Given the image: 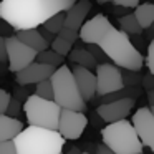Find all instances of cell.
Here are the masks:
<instances>
[{"instance_id": "obj_15", "label": "cell", "mask_w": 154, "mask_h": 154, "mask_svg": "<svg viewBox=\"0 0 154 154\" xmlns=\"http://www.w3.org/2000/svg\"><path fill=\"white\" fill-rule=\"evenodd\" d=\"M90 10H91V0H76V2L66 10L65 27L80 32L81 25L85 23L86 15L90 14Z\"/></svg>"}, {"instance_id": "obj_12", "label": "cell", "mask_w": 154, "mask_h": 154, "mask_svg": "<svg viewBox=\"0 0 154 154\" xmlns=\"http://www.w3.org/2000/svg\"><path fill=\"white\" fill-rule=\"evenodd\" d=\"M136 100L133 98H124V100H116L111 103H101L96 108V114L101 118L103 121L109 123H116V121L126 119L128 114L133 111Z\"/></svg>"}, {"instance_id": "obj_30", "label": "cell", "mask_w": 154, "mask_h": 154, "mask_svg": "<svg viewBox=\"0 0 154 154\" xmlns=\"http://www.w3.org/2000/svg\"><path fill=\"white\" fill-rule=\"evenodd\" d=\"M10 100H12L10 93L0 88V114H5V113H7V108H8Z\"/></svg>"}, {"instance_id": "obj_33", "label": "cell", "mask_w": 154, "mask_h": 154, "mask_svg": "<svg viewBox=\"0 0 154 154\" xmlns=\"http://www.w3.org/2000/svg\"><path fill=\"white\" fill-rule=\"evenodd\" d=\"M141 0H113V4L116 7H123V8H136L139 5Z\"/></svg>"}, {"instance_id": "obj_24", "label": "cell", "mask_w": 154, "mask_h": 154, "mask_svg": "<svg viewBox=\"0 0 154 154\" xmlns=\"http://www.w3.org/2000/svg\"><path fill=\"white\" fill-rule=\"evenodd\" d=\"M35 94L40 96V98H45V100H53V85H51L50 78L37 83V86H35Z\"/></svg>"}, {"instance_id": "obj_11", "label": "cell", "mask_w": 154, "mask_h": 154, "mask_svg": "<svg viewBox=\"0 0 154 154\" xmlns=\"http://www.w3.org/2000/svg\"><path fill=\"white\" fill-rule=\"evenodd\" d=\"M133 126L139 136L141 143L154 152V114L151 108H139L133 114Z\"/></svg>"}, {"instance_id": "obj_16", "label": "cell", "mask_w": 154, "mask_h": 154, "mask_svg": "<svg viewBox=\"0 0 154 154\" xmlns=\"http://www.w3.org/2000/svg\"><path fill=\"white\" fill-rule=\"evenodd\" d=\"M23 129V123L18 118L0 114V143L2 141H14L20 131Z\"/></svg>"}, {"instance_id": "obj_8", "label": "cell", "mask_w": 154, "mask_h": 154, "mask_svg": "<svg viewBox=\"0 0 154 154\" xmlns=\"http://www.w3.org/2000/svg\"><path fill=\"white\" fill-rule=\"evenodd\" d=\"M96 94L104 96V94L114 93L124 88L123 71L114 63H100L96 66Z\"/></svg>"}, {"instance_id": "obj_35", "label": "cell", "mask_w": 154, "mask_h": 154, "mask_svg": "<svg viewBox=\"0 0 154 154\" xmlns=\"http://www.w3.org/2000/svg\"><path fill=\"white\" fill-rule=\"evenodd\" d=\"M96 154H116V152H113L106 144L101 143V144H98V146H96Z\"/></svg>"}, {"instance_id": "obj_6", "label": "cell", "mask_w": 154, "mask_h": 154, "mask_svg": "<svg viewBox=\"0 0 154 154\" xmlns=\"http://www.w3.org/2000/svg\"><path fill=\"white\" fill-rule=\"evenodd\" d=\"M63 108L57 104L53 100H45L37 94H30L23 103V111L30 126L57 129L60 123V114Z\"/></svg>"}, {"instance_id": "obj_1", "label": "cell", "mask_w": 154, "mask_h": 154, "mask_svg": "<svg viewBox=\"0 0 154 154\" xmlns=\"http://www.w3.org/2000/svg\"><path fill=\"white\" fill-rule=\"evenodd\" d=\"M76 0H2L0 20L14 30H27L43 25L58 12H66Z\"/></svg>"}, {"instance_id": "obj_43", "label": "cell", "mask_w": 154, "mask_h": 154, "mask_svg": "<svg viewBox=\"0 0 154 154\" xmlns=\"http://www.w3.org/2000/svg\"><path fill=\"white\" fill-rule=\"evenodd\" d=\"M141 154H143V152H141Z\"/></svg>"}, {"instance_id": "obj_40", "label": "cell", "mask_w": 154, "mask_h": 154, "mask_svg": "<svg viewBox=\"0 0 154 154\" xmlns=\"http://www.w3.org/2000/svg\"><path fill=\"white\" fill-rule=\"evenodd\" d=\"M151 27H152V28H154V23H152V25H151Z\"/></svg>"}, {"instance_id": "obj_4", "label": "cell", "mask_w": 154, "mask_h": 154, "mask_svg": "<svg viewBox=\"0 0 154 154\" xmlns=\"http://www.w3.org/2000/svg\"><path fill=\"white\" fill-rule=\"evenodd\" d=\"M101 139L116 154H141L144 144L141 143L136 128L128 119L109 123L101 129Z\"/></svg>"}, {"instance_id": "obj_34", "label": "cell", "mask_w": 154, "mask_h": 154, "mask_svg": "<svg viewBox=\"0 0 154 154\" xmlns=\"http://www.w3.org/2000/svg\"><path fill=\"white\" fill-rule=\"evenodd\" d=\"M8 61V55H7V38L0 35V63Z\"/></svg>"}, {"instance_id": "obj_14", "label": "cell", "mask_w": 154, "mask_h": 154, "mask_svg": "<svg viewBox=\"0 0 154 154\" xmlns=\"http://www.w3.org/2000/svg\"><path fill=\"white\" fill-rule=\"evenodd\" d=\"M73 76L76 80L78 90H80L81 96H83L85 101H91L96 94V73L90 70V68L80 66V65H75L73 66Z\"/></svg>"}, {"instance_id": "obj_25", "label": "cell", "mask_w": 154, "mask_h": 154, "mask_svg": "<svg viewBox=\"0 0 154 154\" xmlns=\"http://www.w3.org/2000/svg\"><path fill=\"white\" fill-rule=\"evenodd\" d=\"M141 80H143V76H141L139 71H134V70H124L123 71L124 86H139Z\"/></svg>"}, {"instance_id": "obj_28", "label": "cell", "mask_w": 154, "mask_h": 154, "mask_svg": "<svg viewBox=\"0 0 154 154\" xmlns=\"http://www.w3.org/2000/svg\"><path fill=\"white\" fill-rule=\"evenodd\" d=\"M58 37L65 38V40L71 42V43H75V42H76L78 38H80V32L71 30V28H68V27H63V28L60 30V33H58Z\"/></svg>"}, {"instance_id": "obj_17", "label": "cell", "mask_w": 154, "mask_h": 154, "mask_svg": "<svg viewBox=\"0 0 154 154\" xmlns=\"http://www.w3.org/2000/svg\"><path fill=\"white\" fill-rule=\"evenodd\" d=\"M15 35L23 42L25 45H28L30 48H33L35 51H43L48 48V42L43 38L42 32H38L37 28H27V30H15Z\"/></svg>"}, {"instance_id": "obj_31", "label": "cell", "mask_w": 154, "mask_h": 154, "mask_svg": "<svg viewBox=\"0 0 154 154\" xmlns=\"http://www.w3.org/2000/svg\"><path fill=\"white\" fill-rule=\"evenodd\" d=\"M0 154H17L14 141H2L0 143Z\"/></svg>"}, {"instance_id": "obj_36", "label": "cell", "mask_w": 154, "mask_h": 154, "mask_svg": "<svg viewBox=\"0 0 154 154\" xmlns=\"http://www.w3.org/2000/svg\"><path fill=\"white\" fill-rule=\"evenodd\" d=\"M147 101L151 106H154V91H147Z\"/></svg>"}, {"instance_id": "obj_13", "label": "cell", "mask_w": 154, "mask_h": 154, "mask_svg": "<svg viewBox=\"0 0 154 154\" xmlns=\"http://www.w3.org/2000/svg\"><path fill=\"white\" fill-rule=\"evenodd\" d=\"M57 68L51 66V65H45L40 61L35 60L33 63H30L28 66H25L23 70H20L18 73H15L17 78V83L20 86H27V85H37L43 80L51 78V75L55 73Z\"/></svg>"}, {"instance_id": "obj_27", "label": "cell", "mask_w": 154, "mask_h": 154, "mask_svg": "<svg viewBox=\"0 0 154 154\" xmlns=\"http://www.w3.org/2000/svg\"><path fill=\"white\" fill-rule=\"evenodd\" d=\"M22 109H23V104H22V101L18 100V98H12L10 103H8V108H7V113H5V114L17 118L18 114H20Z\"/></svg>"}, {"instance_id": "obj_29", "label": "cell", "mask_w": 154, "mask_h": 154, "mask_svg": "<svg viewBox=\"0 0 154 154\" xmlns=\"http://www.w3.org/2000/svg\"><path fill=\"white\" fill-rule=\"evenodd\" d=\"M146 65L149 68V73L154 75V38L147 45V55H146Z\"/></svg>"}, {"instance_id": "obj_41", "label": "cell", "mask_w": 154, "mask_h": 154, "mask_svg": "<svg viewBox=\"0 0 154 154\" xmlns=\"http://www.w3.org/2000/svg\"><path fill=\"white\" fill-rule=\"evenodd\" d=\"M83 154H90V152H83Z\"/></svg>"}, {"instance_id": "obj_38", "label": "cell", "mask_w": 154, "mask_h": 154, "mask_svg": "<svg viewBox=\"0 0 154 154\" xmlns=\"http://www.w3.org/2000/svg\"><path fill=\"white\" fill-rule=\"evenodd\" d=\"M100 5H104V4H108V2H113V0H96Z\"/></svg>"}, {"instance_id": "obj_5", "label": "cell", "mask_w": 154, "mask_h": 154, "mask_svg": "<svg viewBox=\"0 0 154 154\" xmlns=\"http://www.w3.org/2000/svg\"><path fill=\"white\" fill-rule=\"evenodd\" d=\"M51 85H53V101L60 104L63 109L83 111L86 109V101L83 100L80 90H78L76 80L73 76L71 68L61 65L51 75Z\"/></svg>"}, {"instance_id": "obj_22", "label": "cell", "mask_w": 154, "mask_h": 154, "mask_svg": "<svg viewBox=\"0 0 154 154\" xmlns=\"http://www.w3.org/2000/svg\"><path fill=\"white\" fill-rule=\"evenodd\" d=\"M65 18H66V12H58L53 17H50L43 23V28H47L48 32H51L53 35H58L60 30L65 27Z\"/></svg>"}, {"instance_id": "obj_19", "label": "cell", "mask_w": 154, "mask_h": 154, "mask_svg": "<svg viewBox=\"0 0 154 154\" xmlns=\"http://www.w3.org/2000/svg\"><path fill=\"white\" fill-rule=\"evenodd\" d=\"M137 22L143 28H149L154 23V5L152 4H139L134 8Z\"/></svg>"}, {"instance_id": "obj_42", "label": "cell", "mask_w": 154, "mask_h": 154, "mask_svg": "<svg viewBox=\"0 0 154 154\" xmlns=\"http://www.w3.org/2000/svg\"><path fill=\"white\" fill-rule=\"evenodd\" d=\"M0 2H2V0H0Z\"/></svg>"}, {"instance_id": "obj_20", "label": "cell", "mask_w": 154, "mask_h": 154, "mask_svg": "<svg viewBox=\"0 0 154 154\" xmlns=\"http://www.w3.org/2000/svg\"><path fill=\"white\" fill-rule=\"evenodd\" d=\"M119 28L124 32V33L129 35V37L139 35L141 32L144 30V28L139 25V22H137V18H136L134 14H126V15H123V17H119Z\"/></svg>"}, {"instance_id": "obj_3", "label": "cell", "mask_w": 154, "mask_h": 154, "mask_svg": "<svg viewBox=\"0 0 154 154\" xmlns=\"http://www.w3.org/2000/svg\"><path fill=\"white\" fill-rule=\"evenodd\" d=\"M98 45L106 53L109 61H113L116 66L123 68V70L141 71L144 65V58L131 42L129 35L124 33L123 30H118L113 27Z\"/></svg>"}, {"instance_id": "obj_26", "label": "cell", "mask_w": 154, "mask_h": 154, "mask_svg": "<svg viewBox=\"0 0 154 154\" xmlns=\"http://www.w3.org/2000/svg\"><path fill=\"white\" fill-rule=\"evenodd\" d=\"M86 50L90 51V53L93 55L94 58H96V61H100V60H101L103 63H108L106 60H109V58L106 57V53H104V51L101 50V47H100L98 43H91V45H88V47H86Z\"/></svg>"}, {"instance_id": "obj_2", "label": "cell", "mask_w": 154, "mask_h": 154, "mask_svg": "<svg viewBox=\"0 0 154 154\" xmlns=\"http://www.w3.org/2000/svg\"><path fill=\"white\" fill-rule=\"evenodd\" d=\"M65 141L60 131L28 124L15 136L14 144L17 154H63Z\"/></svg>"}, {"instance_id": "obj_21", "label": "cell", "mask_w": 154, "mask_h": 154, "mask_svg": "<svg viewBox=\"0 0 154 154\" xmlns=\"http://www.w3.org/2000/svg\"><path fill=\"white\" fill-rule=\"evenodd\" d=\"M37 61L45 63V65H51V66L58 68V66H61V65H63L65 57H61V55H58L57 51L48 50V48H47V50L40 51V53L37 55Z\"/></svg>"}, {"instance_id": "obj_7", "label": "cell", "mask_w": 154, "mask_h": 154, "mask_svg": "<svg viewBox=\"0 0 154 154\" xmlns=\"http://www.w3.org/2000/svg\"><path fill=\"white\" fill-rule=\"evenodd\" d=\"M7 55L8 70L14 71V73H18L20 70H23L25 66H28L37 60L38 51L25 45L17 35H10V37H7Z\"/></svg>"}, {"instance_id": "obj_37", "label": "cell", "mask_w": 154, "mask_h": 154, "mask_svg": "<svg viewBox=\"0 0 154 154\" xmlns=\"http://www.w3.org/2000/svg\"><path fill=\"white\" fill-rule=\"evenodd\" d=\"M66 154H83V152H81V151L80 149H78V147H71V149L70 151H68V152Z\"/></svg>"}, {"instance_id": "obj_23", "label": "cell", "mask_w": 154, "mask_h": 154, "mask_svg": "<svg viewBox=\"0 0 154 154\" xmlns=\"http://www.w3.org/2000/svg\"><path fill=\"white\" fill-rule=\"evenodd\" d=\"M50 47H51V50L57 51V53L61 55V57H68L70 51L73 50V43L68 42V40H65V38H61V37H58V35L53 38V42L50 43Z\"/></svg>"}, {"instance_id": "obj_9", "label": "cell", "mask_w": 154, "mask_h": 154, "mask_svg": "<svg viewBox=\"0 0 154 154\" xmlns=\"http://www.w3.org/2000/svg\"><path fill=\"white\" fill-rule=\"evenodd\" d=\"M88 126V118L83 111H73V109H61L58 131L60 134L68 141H75L81 137L85 128Z\"/></svg>"}, {"instance_id": "obj_18", "label": "cell", "mask_w": 154, "mask_h": 154, "mask_svg": "<svg viewBox=\"0 0 154 154\" xmlns=\"http://www.w3.org/2000/svg\"><path fill=\"white\" fill-rule=\"evenodd\" d=\"M68 58H70L71 63L80 65V66H85V68H90V70H93V68L98 66L96 58H94L86 48H73V50L70 51V55H68Z\"/></svg>"}, {"instance_id": "obj_10", "label": "cell", "mask_w": 154, "mask_h": 154, "mask_svg": "<svg viewBox=\"0 0 154 154\" xmlns=\"http://www.w3.org/2000/svg\"><path fill=\"white\" fill-rule=\"evenodd\" d=\"M113 28L111 22L108 20L104 15L98 14L94 15L91 20L85 22L80 28V40L85 42L86 45L91 43H100L104 37L108 35V32Z\"/></svg>"}, {"instance_id": "obj_39", "label": "cell", "mask_w": 154, "mask_h": 154, "mask_svg": "<svg viewBox=\"0 0 154 154\" xmlns=\"http://www.w3.org/2000/svg\"><path fill=\"white\" fill-rule=\"evenodd\" d=\"M151 111H152V114H154V106H151Z\"/></svg>"}, {"instance_id": "obj_32", "label": "cell", "mask_w": 154, "mask_h": 154, "mask_svg": "<svg viewBox=\"0 0 154 154\" xmlns=\"http://www.w3.org/2000/svg\"><path fill=\"white\" fill-rule=\"evenodd\" d=\"M141 85H143V88L146 91H154V75L152 73L144 75L143 80H141Z\"/></svg>"}]
</instances>
